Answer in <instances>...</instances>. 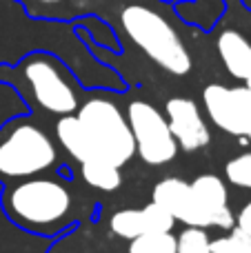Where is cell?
<instances>
[{
    "label": "cell",
    "instance_id": "cell-5",
    "mask_svg": "<svg viewBox=\"0 0 251 253\" xmlns=\"http://www.w3.org/2000/svg\"><path fill=\"white\" fill-rule=\"evenodd\" d=\"M58 160L49 133L27 118L0 126V182H20L51 169Z\"/></svg>",
    "mask_w": 251,
    "mask_h": 253
},
{
    "label": "cell",
    "instance_id": "cell-4",
    "mask_svg": "<svg viewBox=\"0 0 251 253\" xmlns=\"http://www.w3.org/2000/svg\"><path fill=\"white\" fill-rule=\"evenodd\" d=\"M118 20L123 34L160 69L171 76H187L191 71L194 60L189 49L163 13L147 4L131 2L120 9Z\"/></svg>",
    "mask_w": 251,
    "mask_h": 253
},
{
    "label": "cell",
    "instance_id": "cell-17",
    "mask_svg": "<svg viewBox=\"0 0 251 253\" xmlns=\"http://www.w3.org/2000/svg\"><path fill=\"white\" fill-rule=\"evenodd\" d=\"M225 175L231 184L240 189H251V151L231 158L225 167Z\"/></svg>",
    "mask_w": 251,
    "mask_h": 253
},
{
    "label": "cell",
    "instance_id": "cell-1",
    "mask_svg": "<svg viewBox=\"0 0 251 253\" xmlns=\"http://www.w3.org/2000/svg\"><path fill=\"white\" fill-rule=\"evenodd\" d=\"M56 138L71 158L83 162H109L123 167L136 156L127 116L109 98H89L76 114L60 116Z\"/></svg>",
    "mask_w": 251,
    "mask_h": 253
},
{
    "label": "cell",
    "instance_id": "cell-2",
    "mask_svg": "<svg viewBox=\"0 0 251 253\" xmlns=\"http://www.w3.org/2000/svg\"><path fill=\"white\" fill-rule=\"evenodd\" d=\"M2 209L16 227L38 236H56L76 222V198L65 182L29 178L13 182L2 193Z\"/></svg>",
    "mask_w": 251,
    "mask_h": 253
},
{
    "label": "cell",
    "instance_id": "cell-10",
    "mask_svg": "<svg viewBox=\"0 0 251 253\" xmlns=\"http://www.w3.org/2000/svg\"><path fill=\"white\" fill-rule=\"evenodd\" d=\"M173 224V215L156 202H149L142 209H120L109 218V229L125 240H133L145 233H167Z\"/></svg>",
    "mask_w": 251,
    "mask_h": 253
},
{
    "label": "cell",
    "instance_id": "cell-18",
    "mask_svg": "<svg viewBox=\"0 0 251 253\" xmlns=\"http://www.w3.org/2000/svg\"><path fill=\"white\" fill-rule=\"evenodd\" d=\"M236 229L243 231L247 238H251V200L240 209L238 218H236Z\"/></svg>",
    "mask_w": 251,
    "mask_h": 253
},
{
    "label": "cell",
    "instance_id": "cell-13",
    "mask_svg": "<svg viewBox=\"0 0 251 253\" xmlns=\"http://www.w3.org/2000/svg\"><path fill=\"white\" fill-rule=\"evenodd\" d=\"M84 184L98 191H116L123 184L120 167H114L109 162H83L80 167Z\"/></svg>",
    "mask_w": 251,
    "mask_h": 253
},
{
    "label": "cell",
    "instance_id": "cell-3",
    "mask_svg": "<svg viewBox=\"0 0 251 253\" xmlns=\"http://www.w3.org/2000/svg\"><path fill=\"white\" fill-rule=\"evenodd\" d=\"M0 83H7L36 109L53 116L76 114L78 87L67 67L49 51H31L16 65H0Z\"/></svg>",
    "mask_w": 251,
    "mask_h": 253
},
{
    "label": "cell",
    "instance_id": "cell-14",
    "mask_svg": "<svg viewBox=\"0 0 251 253\" xmlns=\"http://www.w3.org/2000/svg\"><path fill=\"white\" fill-rule=\"evenodd\" d=\"M129 253H176V236L167 233H145L129 240Z\"/></svg>",
    "mask_w": 251,
    "mask_h": 253
},
{
    "label": "cell",
    "instance_id": "cell-9",
    "mask_svg": "<svg viewBox=\"0 0 251 253\" xmlns=\"http://www.w3.org/2000/svg\"><path fill=\"white\" fill-rule=\"evenodd\" d=\"M165 118H167L173 140L178 142V149H182V151L187 153L200 151L211 140V131L205 123L198 105L191 98L185 96L169 98L167 105H165Z\"/></svg>",
    "mask_w": 251,
    "mask_h": 253
},
{
    "label": "cell",
    "instance_id": "cell-16",
    "mask_svg": "<svg viewBox=\"0 0 251 253\" xmlns=\"http://www.w3.org/2000/svg\"><path fill=\"white\" fill-rule=\"evenodd\" d=\"M176 253H211V238L200 227H187L176 236Z\"/></svg>",
    "mask_w": 251,
    "mask_h": 253
},
{
    "label": "cell",
    "instance_id": "cell-21",
    "mask_svg": "<svg viewBox=\"0 0 251 253\" xmlns=\"http://www.w3.org/2000/svg\"><path fill=\"white\" fill-rule=\"evenodd\" d=\"M180 2H187V0H173V4H180Z\"/></svg>",
    "mask_w": 251,
    "mask_h": 253
},
{
    "label": "cell",
    "instance_id": "cell-20",
    "mask_svg": "<svg viewBox=\"0 0 251 253\" xmlns=\"http://www.w3.org/2000/svg\"><path fill=\"white\" fill-rule=\"evenodd\" d=\"M158 2H165V4H173V0H158Z\"/></svg>",
    "mask_w": 251,
    "mask_h": 253
},
{
    "label": "cell",
    "instance_id": "cell-8",
    "mask_svg": "<svg viewBox=\"0 0 251 253\" xmlns=\"http://www.w3.org/2000/svg\"><path fill=\"white\" fill-rule=\"evenodd\" d=\"M191 196H194L196 213H198V227H216V229H229L236 227V218L229 209V193L227 184L218 175L203 173L189 182Z\"/></svg>",
    "mask_w": 251,
    "mask_h": 253
},
{
    "label": "cell",
    "instance_id": "cell-11",
    "mask_svg": "<svg viewBox=\"0 0 251 253\" xmlns=\"http://www.w3.org/2000/svg\"><path fill=\"white\" fill-rule=\"evenodd\" d=\"M163 209L173 215V220H180L187 227H198V213H196L194 196H191L189 182L180 178H165L154 187V200Z\"/></svg>",
    "mask_w": 251,
    "mask_h": 253
},
{
    "label": "cell",
    "instance_id": "cell-6",
    "mask_svg": "<svg viewBox=\"0 0 251 253\" xmlns=\"http://www.w3.org/2000/svg\"><path fill=\"white\" fill-rule=\"evenodd\" d=\"M127 123L136 142V153L147 165H167L176 158L178 142L169 131L167 118L151 102L133 100L127 107Z\"/></svg>",
    "mask_w": 251,
    "mask_h": 253
},
{
    "label": "cell",
    "instance_id": "cell-22",
    "mask_svg": "<svg viewBox=\"0 0 251 253\" xmlns=\"http://www.w3.org/2000/svg\"><path fill=\"white\" fill-rule=\"evenodd\" d=\"M247 140H251V126H249V131H247Z\"/></svg>",
    "mask_w": 251,
    "mask_h": 253
},
{
    "label": "cell",
    "instance_id": "cell-7",
    "mask_svg": "<svg viewBox=\"0 0 251 253\" xmlns=\"http://www.w3.org/2000/svg\"><path fill=\"white\" fill-rule=\"evenodd\" d=\"M203 105L209 120L220 131L236 138H247L251 126V91L247 87L207 84L203 91Z\"/></svg>",
    "mask_w": 251,
    "mask_h": 253
},
{
    "label": "cell",
    "instance_id": "cell-19",
    "mask_svg": "<svg viewBox=\"0 0 251 253\" xmlns=\"http://www.w3.org/2000/svg\"><path fill=\"white\" fill-rule=\"evenodd\" d=\"M245 87H247L249 91H251V78H247V80H245Z\"/></svg>",
    "mask_w": 251,
    "mask_h": 253
},
{
    "label": "cell",
    "instance_id": "cell-15",
    "mask_svg": "<svg viewBox=\"0 0 251 253\" xmlns=\"http://www.w3.org/2000/svg\"><path fill=\"white\" fill-rule=\"evenodd\" d=\"M22 4L25 13L34 20H65V7L69 0H16Z\"/></svg>",
    "mask_w": 251,
    "mask_h": 253
},
{
    "label": "cell",
    "instance_id": "cell-12",
    "mask_svg": "<svg viewBox=\"0 0 251 253\" xmlns=\"http://www.w3.org/2000/svg\"><path fill=\"white\" fill-rule=\"evenodd\" d=\"M216 49L227 74L236 80L251 78V42L238 29H225L216 40Z\"/></svg>",
    "mask_w": 251,
    "mask_h": 253
}]
</instances>
